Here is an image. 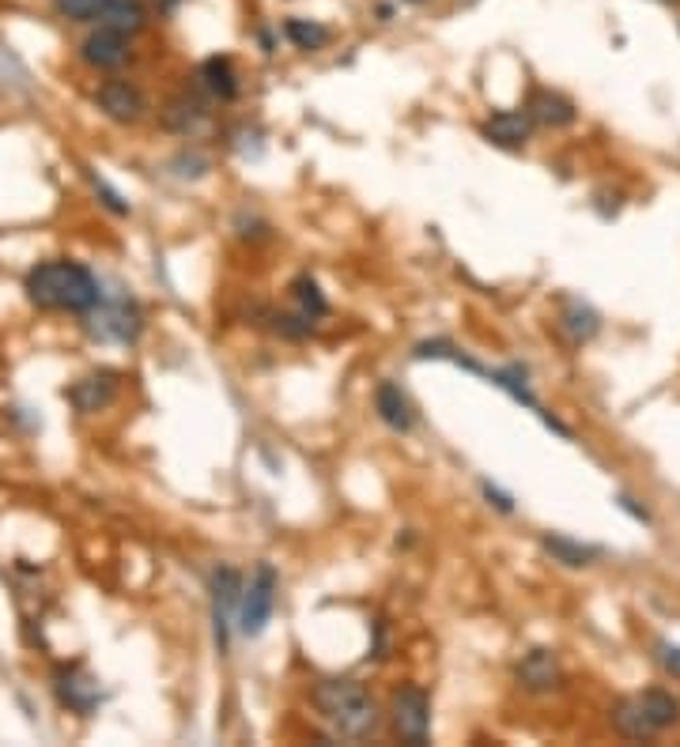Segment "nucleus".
I'll return each instance as SVG.
<instances>
[{"label":"nucleus","mask_w":680,"mask_h":747,"mask_svg":"<svg viewBox=\"0 0 680 747\" xmlns=\"http://www.w3.org/2000/svg\"><path fill=\"white\" fill-rule=\"evenodd\" d=\"M526 114L533 125H545V128H567L575 125L578 110L567 95H559V91H548V87H537L529 95L526 103Z\"/></svg>","instance_id":"13"},{"label":"nucleus","mask_w":680,"mask_h":747,"mask_svg":"<svg viewBox=\"0 0 680 747\" xmlns=\"http://www.w3.org/2000/svg\"><path fill=\"white\" fill-rule=\"evenodd\" d=\"M205 122H208V110L197 95H189V91L174 95L171 103L163 106V128H171V133L178 136H193Z\"/></svg>","instance_id":"16"},{"label":"nucleus","mask_w":680,"mask_h":747,"mask_svg":"<svg viewBox=\"0 0 680 747\" xmlns=\"http://www.w3.org/2000/svg\"><path fill=\"white\" fill-rule=\"evenodd\" d=\"M617 506H620V510H628V513H631V518H636V521H642V525H647V521H650L647 506H639V502H636V498H628V495H617Z\"/></svg>","instance_id":"28"},{"label":"nucleus","mask_w":680,"mask_h":747,"mask_svg":"<svg viewBox=\"0 0 680 747\" xmlns=\"http://www.w3.org/2000/svg\"><path fill=\"white\" fill-rule=\"evenodd\" d=\"M661 4H680V0H661Z\"/></svg>","instance_id":"31"},{"label":"nucleus","mask_w":680,"mask_h":747,"mask_svg":"<svg viewBox=\"0 0 680 747\" xmlns=\"http://www.w3.org/2000/svg\"><path fill=\"white\" fill-rule=\"evenodd\" d=\"M374 412H379V419L390 430H398V435H409V430L416 427L412 401L401 393V385H393V382H382L379 390H374Z\"/></svg>","instance_id":"14"},{"label":"nucleus","mask_w":680,"mask_h":747,"mask_svg":"<svg viewBox=\"0 0 680 747\" xmlns=\"http://www.w3.org/2000/svg\"><path fill=\"white\" fill-rule=\"evenodd\" d=\"M514 676H518V687L522 691H533V695H548V691L559 687V679H564V668H559V657H556L553 650H529L526 657L518 661Z\"/></svg>","instance_id":"12"},{"label":"nucleus","mask_w":680,"mask_h":747,"mask_svg":"<svg viewBox=\"0 0 680 747\" xmlns=\"http://www.w3.org/2000/svg\"><path fill=\"white\" fill-rule=\"evenodd\" d=\"M84 325L95 340H103V344H133L136 336H141L144 329V313L136 307L133 299H99L95 310L84 313Z\"/></svg>","instance_id":"4"},{"label":"nucleus","mask_w":680,"mask_h":747,"mask_svg":"<svg viewBox=\"0 0 680 747\" xmlns=\"http://www.w3.org/2000/svg\"><path fill=\"white\" fill-rule=\"evenodd\" d=\"M80 58L95 72H117L133 61V39L122 31H110V27H99L80 42Z\"/></svg>","instance_id":"6"},{"label":"nucleus","mask_w":680,"mask_h":747,"mask_svg":"<svg viewBox=\"0 0 680 747\" xmlns=\"http://www.w3.org/2000/svg\"><path fill=\"white\" fill-rule=\"evenodd\" d=\"M182 4H186V0H155V8H159L163 15H174V12H178Z\"/></svg>","instance_id":"29"},{"label":"nucleus","mask_w":680,"mask_h":747,"mask_svg":"<svg viewBox=\"0 0 680 747\" xmlns=\"http://www.w3.org/2000/svg\"><path fill=\"white\" fill-rule=\"evenodd\" d=\"M99 27H110V31H122L128 39H136L148 27V8H144V0H106Z\"/></svg>","instance_id":"17"},{"label":"nucleus","mask_w":680,"mask_h":747,"mask_svg":"<svg viewBox=\"0 0 680 747\" xmlns=\"http://www.w3.org/2000/svg\"><path fill=\"white\" fill-rule=\"evenodd\" d=\"M95 106L103 110L110 122H117V125H136L144 114H148V98H144V91L136 87V83H128V80H106V83H99Z\"/></svg>","instance_id":"8"},{"label":"nucleus","mask_w":680,"mask_h":747,"mask_svg":"<svg viewBox=\"0 0 680 747\" xmlns=\"http://www.w3.org/2000/svg\"><path fill=\"white\" fill-rule=\"evenodd\" d=\"M404 4H427V0H404Z\"/></svg>","instance_id":"30"},{"label":"nucleus","mask_w":680,"mask_h":747,"mask_svg":"<svg viewBox=\"0 0 680 747\" xmlns=\"http://www.w3.org/2000/svg\"><path fill=\"white\" fill-rule=\"evenodd\" d=\"M27 302L50 313H87L99 307L103 288H99V276L80 261L58 257V261H42L27 272L23 280Z\"/></svg>","instance_id":"1"},{"label":"nucleus","mask_w":680,"mask_h":747,"mask_svg":"<svg viewBox=\"0 0 680 747\" xmlns=\"http://www.w3.org/2000/svg\"><path fill=\"white\" fill-rule=\"evenodd\" d=\"M310 698H315L321 722L344 740H367L382 722L379 703L360 679H321Z\"/></svg>","instance_id":"2"},{"label":"nucleus","mask_w":680,"mask_h":747,"mask_svg":"<svg viewBox=\"0 0 680 747\" xmlns=\"http://www.w3.org/2000/svg\"><path fill=\"white\" fill-rule=\"evenodd\" d=\"M197 83L205 95L219 98V103H235L238 98V72H235V61L224 58V53H216V58L200 61L197 69Z\"/></svg>","instance_id":"15"},{"label":"nucleus","mask_w":680,"mask_h":747,"mask_svg":"<svg viewBox=\"0 0 680 747\" xmlns=\"http://www.w3.org/2000/svg\"><path fill=\"white\" fill-rule=\"evenodd\" d=\"M540 548L553 556V562H564V567H590V562L601 559V548H594V543H578L571 537H559V532H548V537H540Z\"/></svg>","instance_id":"19"},{"label":"nucleus","mask_w":680,"mask_h":747,"mask_svg":"<svg viewBox=\"0 0 680 747\" xmlns=\"http://www.w3.org/2000/svg\"><path fill=\"white\" fill-rule=\"evenodd\" d=\"M208 593H213V623H216V645L227 650V631H231V615H238L243 601V574L235 567H216L208 578Z\"/></svg>","instance_id":"7"},{"label":"nucleus","mask_w":680,"mask_h":747,"mask_svg":"<svg viewBox=\"0 0 680 747\" xmlns=\"http://www.w3.org/2000/svg\"><path fill=\"white\" fill-rule=\"evenodd\" d=\"M533 133V122L526 110H495V114L484 117L481 125V136L495 147H503V152H522Z\"/></svg>","instance_id":"11"},{"label":"nucleus","mask_w":680,"mask_h":747,"mask_svg":"<svg viewBox=\"0 0 680 747\" xmlns=\"http://www.w3.org/2000/svg\"><path fill=\"white\" fill-rule=\"evenodd\" d=\"M284 39H288L302 53H318V50H326V45H329L333 31H329L326 23H318V20H288V23H284Z\"/></svg>","instance_id":"20"},{"label":"nucleus","mask_w":680,"mask_h":747,"mask_svg":"<svg viewBox=\"0 0 680 747\" xmlns=\"http://www.w3.org/2000/svg\"><path fill=\"white\" fill-rule=\"evenodd\" d=\"M277 570L269 567V562H261V567L254 570L250 585H243V601H238V634H246V639H257V634L269 626L272 620V608H277Z\"/></svg>","instance_id":"3"},{"label":"nucleus","mask_w":680,"mask_h":747,"mask_svg":"<svg viewBox=\"0 0 680 747\" xmlns=\"http://www.w3.org/2000/svg\"><path fill=\"white\" fill-rule=\"evenodd\" d=\"M658 661L666 672H673V676H680V645L673 642H658Z\"/></svg>","instance_id":"26"},{"label":"nucleus","mask_w":680,"mask_h":747,"mask_svg":"<svg viewBox=\"0 0 680 747\" xmlns=\"http://www.w3.org/2000/svg\"><path fill=\"white\" fill-rule=\"evenodd\" d=\"M639 703H642V709H647V717H650V725L658 728H669V725H677L680 722V703L669 691H661V687H650V691H642L639 695Z\"/></svg>","instance_id":"22"},{"label":"nucleus","mask_w":680,"mask_h":747,"mask_svg":"<svg viewBox=\"0 0 680 747\" xmlns=\"http://www.w3.org/2000/svg\"><path fill=\"white\" fill-rule=\"evenodd\" d=\"M117 390H122V374L117 371H95V374L80 377V382L72 385L69 401L76 404L80 415H95V412H106L110 404L117 401Z\"/></svg>","instance_id":"10"},{"label":"nucleus","mask_w":680,"mask_h":747,"mask_svg":"<svg viewBox=\"0 0 680 747\" xmlns=\"http://www.w3.org/2000/svg\"><path fill=\"white\" fill-rule=\"evenodd\" d=\"M559 329L567 332L571 344H586V340L597 336L601 321H597V313L590 307H583V302H567V310L559 313Z\"/></svg>","instance_id":"21"},{"label":"nucleus","mask_w":680,"mask_h":747,"mask_svg":"<svg viewBox=\"0 0 680 747\" xmlns=\"http://www.w3.org/2000/svg\"><path fill=\"white\" fill-rule=\"evenodd\" d=\"M612 728H617L620 736H628V740H650V736L658 733L655 725H650L647 709H642L639 695L636 698H620L617 706H612Z\"/></svg>","instance_id":"18"},{"label":"nucleus","mask_w":680,"mask_h":747,"mask_svg":"<svg viewBox=\"0 0 680 747\" xmlns=\"http://www.w3.org/2000/svg\"><path fill=\"white\" fill-rule=\"evenodd\" d=\"M53 691H58L61 706H69L72 714H80V717L95 714V706H99V679L91 676L84 664H61V668L53 672Z\"/></svg>","instance_id":"9"},{"label":"nucleus","mask_w":680,"mask_h":747,"mask_svg":"<svg viewBox=\"0 0 680 747\" xmlns=\"http://www.w3.org/2000/svg\"><path fill=\"white\" fill-rule=\"evenodd\" d=\"M91 186H95V193H99V200H103V205H106L110 211H114V216H128V205H125V200H122V197H117V193H114V189H110V186H106V181H103V178H91Z\"/></svg>","instance_id":"25"},{"label":"nucleus","mask_w":680,"mask_h":747,"mask_svg":"<svg viewBox=\"0 0 680 747\" xmlns=\"http://www.w3.org/2000/svg\"><path fill=\"white\" fill-rule=\"evenodd\" d=\"M53 8H58V15H64V20L72 23H99L106 0H53Z\"/></svg>","instance_id":"24"},{"label":"nucleus","mask_w":680,"mask_h":747,"mask_svg":"<svg viewBox=\"0 0 680 747\" xmlns=\"http://www.w3.org/2000/svg\"><path fill=\"white\" fill-rule=\"evenodd\" d=\"M291 299H296V307L307 321H318L329 313V302H326V294H321L315 276H299V280L291 283Z\"/></svg>","instance_id":"23"},{"label":"nucleus","mask_w":680,"mask_h":747,"mask_svg":"<svg viewBox=\"0 0 680 747\" xmlns=\"http://www.w3.org/2000/svg\"><path fill=\"white\" fill-rule=\"evenodd\" d=\"M481 491H484V498L495 506L499 513H514V498L511 495H503L499 487H492V484H481Z\"/></svg>","instance_id":"27"},{"label":"nucleus","mask_w":680,"mask_h":747,"mask_svg":"<svg viewBox=\"0 0 680 747\" xmlns=\"http://www.w3.org/2000/svg\"><path fill=\"white\" fill-rule=\"evenodd\" d=\"M390 725L404 744L424 747L431 740V698L424 687L404 684L390 698Z\"/></svg>","instance_id":"5"}]
</instances>
